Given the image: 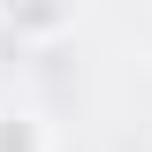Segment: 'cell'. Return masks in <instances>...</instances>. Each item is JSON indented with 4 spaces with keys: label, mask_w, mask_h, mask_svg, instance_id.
Here are the masks:
<instances>
[{
    "label": "cell",
    "mask_w": 152,
    "mask_h": 152,
    "mask_svg": "<svg viewBox=\"0 0 152 152\" xmlns=\"http://www.w3.org/2000/svg\"><path fill=\"white\" fill-rule=\"evenodd\" d=\"M0 152H46V129H38V114H0Z\"/></svg>",
    "instance_id": "cell-2"
},
{
    "label": "cell",
    "mask_w": 152,
    "mask_h": 152,
    "mask_svg": "<svg viewBox=\"0 0 152 152\" xmlns=\"http://www.w3.org/2000/svg\"><path fill=\"white\" fill-rule=\"evenodd\" d=\"M8 31H23V38H53V31H69V8H8Z\"/></svg>",
    "instance_id": "cell-1"
}]
</instances>
